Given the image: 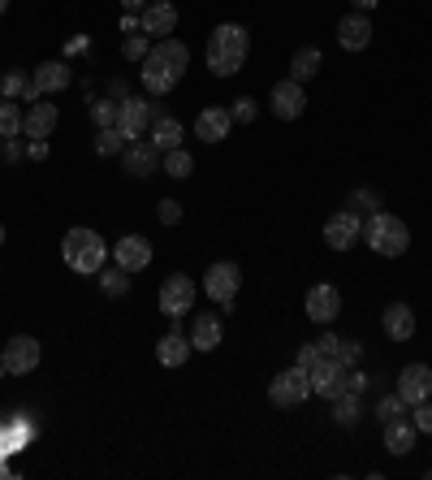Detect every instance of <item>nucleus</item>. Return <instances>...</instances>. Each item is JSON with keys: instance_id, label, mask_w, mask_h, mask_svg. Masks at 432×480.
Segmentation results:
<instances>
[{"instance_id": "nucleus-13", "label": "nucleus", "mask_w": 432, "mask_h": 480, "mask_svg": "<svg viewBox=\"0 0 432 480\" xmlns=\"http://www.w3.org/2000/svg\"><path fill=\"white\" fill-rule=\"evenodd\" d=\"M337 312H342V295H337V286H312L307 290V316L316 320V325H333L337 320Z\"/></svg>"}, {"instance_id": "nucleus-32", "label": "nucleus", "mask_w": 432, "mask_h": 480, "mask_svg": "<svg viewBox=\"0 0 432 480\" xmlns=\"http://www.w3.org/2000/svg\"><path fill=\"white\" fill-rule=\"evenodd\" d=\"M165 169H169V178H190L195 161H190V151L173 148V151H165Z\"/></svg>"}, {"instance_id": "nucleus-1", "label": "nucleus", "mask_w": 432, "mask_h": 480, "mask_svg": "<svg viewBox=\"0 0 432 480\" xmlns=\"http://www.w3.org/2000/svg\"><path fill=\"white\" fill-rule=\"evenodd\" d=\"M247 61V31L238 22H221L208 39V69L216 78H233Z\"/></svg>"}, {"instance_id": "nucleus-6", "label": "nucleus", "mask_w": 432, "mask_h": 480, "mask_svg": "<svg viewBox=\"0 0 432 480\" xmlns=\"http://www.w3.org/2000/svg\"><path fill=\"white\" fill-rule=\"evenodd\" d=\"M307 377H312V394H320V398H342L346 394V381H350V372H346V364H337L333 355H324V360H316V364L307 368Z\"/></svg>"}, {"instance_id": "nucleus-45", "label": "nucleus", "mask_w": 432, "mask_h": 480, "mask_svg": "<svg viewBox=\"0 0 432 480\" xmlns=\"http://www.w3.org/2000/svg\"><path fill=\"white\" fill-rule=\"evenodd\" d=\"M5 9H9V0H0V14H5Z\"/></svg>"}, {"instance_id": "nucleus-30", "label": "nucleus", "mask_w": 432, "mask_h": 480, "mask_svg": "<svg viewBox=\"0 0 432 480\" xmlns=\"http://www.w3.org/2000/svg\"><path fill=\"white\" fill-rule=\"evenodd\" d=\"M22 134V109L9 96H0V139H14Z\"/></svg>"}, {"instance_id": "nucleus-15", "label": "nucleus", "mask_w": 432, "mask_h": 480, "mask_svg": "<svg viewBox=\"0 0 432 480\" xmlns=\"http://www.w3.org/2000/svg\"><path fill=\"white\" fill-rule=\"evenodd\" d=\"M113 260L126 268V273H139V268L151 265V243L143 238V234H126V238L113 247Z\"/></svg>"}, {"instance_id": "nucleus-34", "label": "nucleus", "mask_w": 432, "mask_h": 480, "mask_svg": "<svg viewBox=\"0 0 432 480\" xmlns=\"http://www.w3.org/2000/svg\"><path fill=\"white\" fill-rule=\"evenodd\" d=\"M91 117H96V126H100V130H113V126H117V104H113V99H100V104H91Z\"/></svg>"}, {"instance_id": "nucleus-14", "label": "nucleus", "mask_w": 432, "mask_h": 480, "mask_svg": "<svg viewBox=\"0 0 432 480\" xmlns=\"http://www.w3.org/2000/svg\"><path fill=\"white\" fill-rule=\"evenodd\" d=\"M148 57L156 61V66H165L169 74H178V78H182L186 66H190V52H186V44H182V39H173V35L156 39V44L148 48Z\"/></svg>"}, {"instance_id": "nucleus-16", "label": "nucleus", "mask_w": 432, "mask_h": 480, "mask_svg": "<svg viewBox=\"0 0 432 480\" xmlns=\"http://www.w3.org/2000/svg\"><path fill=\"white\" fill-rule=\"evenodd\" d=\"M303 109H307V96H303V83H294V78H285V83L273 87V113L282 117V121H294V117H303Z\"/></svg>"}, {"instance_id": "nucleus-3", "label": "nucleus", "mask_w": 432, "mask_h": 480, "mask_svg": "<svg viewBox=\"0 0 432 480\" xmlns=\"http://www.w3.org/2000/svg\"><path fill=\"white\" fill-rule=\"evenodd\" d=\"M364 238H367V247L376 251V256H402V251L411 247V230L402 225L398 216H389V213H376L372 221L364 225Z\"/></svg>"}, {"instance_id": "nucleus-25", "label": "nucleus", "mask_w": 432, "mask_h": 480, "mask_svg": "<svg viewBox=\"0 0 432 480\" xmlns=\"http://www.w3.org/2000/svg\"><path fill=\"white\" fill-rule=\"evenodd\" d=\"M190 342H186L182 333H165V338H160V342H156V360H160V364L165 368H182L186 360H190Z\"/></svg>"}, {"instance_id": "nucleus-24", "label": "nucleus", "mask_w": 432, "mask_h": 480, "mask_svg": "<svg viewBox=\"0 0 432 480\" xmlns=\"http://www.w3.org/2000/svg\"><path fill=\"white\" fill-rule=\"evenodd\" d=\"M69 78H74V74H69L66 61H48V66L35 69L31 83H35V91H39V96H52V91H66Z\"/></svg>"}, {"instance_id": "nucleus-39", "label": "nucleus", "mask_w": 432, "mask_h": 480, "mask_svg": "<svg viewBox=\"0 0 432 480\" xmlns=\"http://www.w3.org/2000/svg\"><path fill=\"white\" fill-rule=\"evenodd\" d=\"M156 208H160V221H165V225H178V221H182V203H178V199H160Z\"/></svg>"}, {"instance_id": "nucleus-40", "label": "nucleus", "mask_w": 432, "mask_h": 480, "mask_svg": "<svg viewBox=\"0 0 432 480\" xmlns=\"http://www.w3.org/2000/svg\"><path fill=\"white\" fill-rule=\"evenodd\" d=\"M411 420H416V429H419V433H432V402H419Z\"/></svg>"}, {"instance_id": "nucleus-20", "label": "nucleus", "mask_w": 432, "mask_h": 480, "mask_svg": "<svg viewBox=\"0 0 432 480\" xmlns=\"http://www.w3.org/2000/svg\"><path fill=\"white\" fill-rule=\"evenodd\" d=\"M52 130H57V104H48V99H35L31 113L22 117V134H26V139H48Z\"/></svg>"}, {"instance_id": "nucleus-21", "label": "nucleus", "mask_w": 432, "mask_h": 480, "mask_svg": "<svg viewBox=\"0 0 432 480\" xmlns=\"http://www.w3.org/2000/svg\"><path fill=\"white\" fill-rule=\"evenodd\" d=\"M230 126H233V117H230V109H203L200 117H195V134H200L203 143H221L225 134H230Z\"/></svg>"}, {"instance_id": "nucleus-7", "label": "nucleus", "mask_w": 432, "mask_h": 480, "mask_svg": "<svg viewBox=\"0 0 432 480\" xmlns=\"http://www.w3.org/2000/svg\"><path fill=\"white\" fill-rule=\"evenodd\" d=\"M39 342H35L31 333H17V338H9V347H5V355H0V364H5V372L9 377H26V372H35L39 368Z\"/></svg>"}, {"instance_id": "nucleus-17", "label": "nucleus", "mask_w": 432, "mask_h": 480, "mask_svg": "<svg viewBox=\"0 0 432 480\" xmlns=\"http://www.w3.org/2000/svg\"><path fill=\"white\" fill-rule=\"evenodd\" d=\"M419 442V429L416 420H406V415H394V420H385V450L389 454H411Z\"/></svg>"}, {"instance_id": "nucleus-27", "label": "nucleus", "mask_w": 432, "mask_h": 480, "mask_svg": "<svg viewBox=\"0 0 432 480\" xmlns=\"http://www.w3.org/2000/svg\"><path fill=\"white\" fill-rule=\"evenodd\" d=\"M151 143L160 151H173V148H182V121H173V117H156L151 121V134H148Z\"/></svg>"}, {"instance_id": "nucleus-9", "label": "nucleus", "mask_w": 432, "mask_h": 480, "mask_svg": "<svg viewBox=\"0 0 432 480\" xmlns=\"http://www.w3.org/2000/svg\"><path fill=\"white\" fill-rule=\"evenodd\" d=\"M359 234H364V221H359V213H333L329 221H324V243H329L333 251H350Z\"/></svg>"}, {"instance_id": "nucleus-31", "label": "nucleus", "mask_w": 432, "mask_h": 480, "mask_svg": "<svg viewBox=\"0 0 432 480\" xmlns=\"http://www.w3.org/2000/svg\"><path fill=\"white\" fill-rule=\"evenodd\" d=\"M100 286H104V295H113V298H121L126 290H130V273L117 265V268H100Z\"/></svg>"}, {"instance_id": "nucleus-2", "label": "nucleus", "mask_w": 432, "mask_h": 480, "mask_svg": "<svg viewBox=\"0 0 432 480\" xmlns=\"http://www.w3.org/2000/svg\"><path fill=\"white\" fill-rule=\"evenodd\" d=\"M61 256H66V265L74 268V273H100L104 268V256H108V247H104V238L96 230H87V225H74V230L61 238Z\"/></svg>"}, {"instance_id": "nucleus-42", "label": "nucleus", "mask_w": 432, "mask_h": 480, "mask_svg": "<svg viewBox=\"0 0 432 480\" xmlns=\"http://www.w3.org/2000/svg\"><path fill=\"white\" fill-rule=\"evenodd\" d=\"M320 355H333V350H337V333H320Z\"/></svg>"}, {"instance_id": "nucleus-12", "label": "nucleus", "mask_w": 432, "mask_h": 480, "mask_svg": "<svg viewBox=\"0 0 432 480\" xmlns=\"http://www.w3.org/2000/svg\"><path fill=\"white\" fill-rule=\"evenodd\" d=\"M121 165H126V173H134V178H148V173H156V165H160V148H156L151 139H134V143H126V151H121Z\"/></svg>"}, {"instance_id": "nucleus-11", "label": "nucleus", "mask_w": 432, "mask_h": 480, "mask_svg": "<svg viewBox=\"0 0 432 480\" xmlns=\"http://www.w3.org/2000/svg\"><path fill=\"white\" fill-rule=\"evenodd\" d=\"M151 121V104L139 96H126L121 104H117V130L126 134V139H139V134L148 130Z\"/></svg>"}, {"instance_id": "nucleus-22", "label": "nucleus", "mask_w": 432, "mask_h": 480, "mask_svg": "<svg viewBox=\"0 0 432 480\" xmlns=\"http://www.w3.org/2000/svg\"><path fill=\"white\" fill-rule=\"evenodd\" d=\"M221 338H225L221 316H212V312L195 316V325H190V347H195V350H216V347H221Z\"/></svg>"}, {"instance_id": "nucleus-18", "label": "nucleus", "mask_w": 432, "mask_h": 480, "mask_svg": "<svg viewBox=\"0 0 432 480\" xmlns=\"http://www.w3.org/2000/svg\"><path fill=\"white\" fill-rule=\"evenodd\" d=\"M337 44L346 52H364L367 44H372V22H367V14L342 17V22H337Z\"/></svg>"}, {"instance_id": "nucleus-37", "label": "nucleus", "mask_w": 432, "mask_h": 480, "mask_svg": "<svg viewBox=\"0 0 432 480\" xmlns=\"http://www.w3.org/2000/svg\"><path fill=\"white\" fill-rule=\"evenodd\" d=\"M230 117H233V121H242V126H251V121H255V99H251V96H242V99H233V109H230Z\"/></svg>"}, {"instance_id": "nucleus-10", "label": "nucleus", "mask_w": 432, "mask_h": 480, "mask_svg": "<svg viewBox=\"0 0 432 480\" xmlns=\"http://www.w3.org/2000/svg\"><path fill=\"white\" fill-rule=\"evenodd\" d=\"M190 303H195V282H190L186 273H173V277L160 286V312L182 316V312H190Z\"/></svg>"}, {"instance_id": "nucleus-46", "label": "nucleus", "mask_w": 432, "mask_h": 480, "mask_svg": "<svg viewBox=\"0 0 432 480\" xmlns=\"http://www.w3.org/2000/svg\"><path fill=\"white\" fill-rule=\"evenodd\" d=\"M0 243H5V225H0Z\"/></svg>"}, {"instance_id": "nucleus-8", "label": "nucleus", "mask_w": 432, "mask_h": 480, "mask_svg": "<svg viewBox=\"0 0 432 480\" xmlns=\"http://www.w3.org/2000/svg\"><path fill=\"white\" fill-rule=\"evenodd\" d=\"M432 394V368L428 364H406L398 372V398L406 407H419V402H428Z\"/></svg>"}, {"instance_id": "nucleus-41", "label": "nucleus", "mask_w": 432, "mask_h": 480, "mask_svg": "<svg viewBox=\"0 0 432 480\" xmlns=\"http://www.w3.org/2000/svg\"><path fill=\"white\" fill-rule=\"evenodd\" d=\"M316 360H324V355H320V347H316V342H307V347H299V368H312V364H316Z\"/></svg>"}, {"instance_id": "nucleus-33", "label": "nucleus", "mask_w": 432, "mask_h": 480, "mask_svg": "<svg viewBox=\"0 0 432 480\" xmlns=\"http://www.w3.org/2000/svg\"><path fill=\"white\" fill-rule=\"evenodd\" d=\"M96 151H100V156H121V151H126V134L117 130H100L96 134Z\"/></svg>"}, {"instance_id": "nucleus-23", "label": "nucleus", "mask_w": 432, "mask_h": 480, "mask_svg": "<svg viewBox=\"0 0 432 480\" xmlns=\"http://www.w3.org/2000/svg\"><path fill=\"white\" fill-rule=\"evenodd\" d=\"M385 333H389L394 342H411V333H416V312H411L406 303H389V308H385Z\"/></svg>"}, {"instance_id": "nucleus-36", "label": "nucleus", "mask_w": 432, "mask_h": 480, "mask_svg": "<svg viewBox=\"0 0 432 480\" xmlns=\"http://www.w3.org/2000/svg\"><path fill=\"white\" fill-rule=\"evenodd\" d=\"M121 57H126V61H143V57H148V35L143 31L130 35V39L121 44Z\"/></svg>"}, {"instance_id": "nucleus-19", "label": "nucleus", "mask_w": 432, "mask_h": 480, "mask_svg": "<svg viewBox=\"0 0 432 480\" xmlns=\"http://www.w3.org/2000/svg\"><path fill=\"white\" fill-rule=\"evenodd\" d=\"M173 26H178V9L169 5V0H156V5H148L143 9V17H139V31L143 35H173Z\"/></svg>"}, {"instance_id": "nucleus-35", "label": "nucleus", "mask_w": 432, "mask_h": 480, "mask_svg": "<svg viewBox=\"0 0 432 480\" xmlns=\"http://www.w3.org/2000/svg\"><path fill=\"white\" fill-rule=\"evenodd\" d=\"M359 355H364V347H359V342H355V338H350V342H342V338H337V350H333V360H337V364H359Z\"/></svg>"}, {"instance_id": "nucleus-28", "label": "nucleus", "mask_w": 432, "mask_h": 480, "mask_svg": "<svg viewBox=\"0 0 432 480\" xmlns=\"http://www.w3.org/2000/svg\"><path fill=\"white\" fill-rule=\"evenodd\" d=\"M0 96H9V99H31V104H35V99H44L39 91H35L31 78L22 74V69H9V74L0 78Z\"/></svg>"}, {"instance_id": "nucleus-5", "label": "nucleus", "mask_w": 432, "mask_h": 480, "mask_svg": "<svg viewBox=\"0 0 432 480\" xmlns=\"http://www.w3.org/2000/svg\"><path fill=\"white\" fill-rule=\"evenodd\" d=\"M238 286H242V268L233 265V260H216V265L203 273V290H208L212 303H221L225 312H230L233 298H238Z\"/></svg>"}, {"instance_id": "nucleus-38", "label": "nucleus", "mask_w": 432, "mask_h": 480, "mask_svg": "<svg viewBox=\"0 0 432 480\" xmlns=\"http://www.w3.org/2000/svg\"><path fill=\"white\" fill-rule=\"evenodd\" d=\"M402 407H406V402H402L398 394H385L381 402H376V415H381V420H394V415H402Z\"/></svg>"}, {"instance_id": "nucleus-4", "label": "nucleus", "mask_w": 432, "mask_h": 480, "mask_svg": "<svg viewBox=\"0 0 432 480\" xmlns=\"http://www.w3.org/2000/svg\"><path fill=\"white\" fill-rule=\"evenodd\" d=\"M268 398L277 402V407H299V402H307L312 398V377H307V368H285V372H277L273 381H268Z\"/></svg>"}, {"instance_id": "nucleus-29", "label": "nucleus", "mask_w": 432, "mask_h": 480, "mask_svg": "<svg viewBox=\"0 0 432 480\" xmlns=\"http://www.w3.org/2000/svg\"><path fill=\"white\" fill-rule=\"evenodd\" d=\"M333 420L342 424V429H350V424H359V394H342V398H333Z\"/></svg>"}, {"instance_id": "nucleus-26", "label": "nucleus", "mask_w": 432, "mask_h": 480, "mask_svg": "<svg viewBox=\"0 0 432 480\" xmlns=\"http://www.w3.org/2000/svg\"><path fill=\"white\" fill-rule=\"evenodd\" d=\"M320 69H324V52L320 48H299L294 52V61H290V78H294V83H307V78H316Z\"/></svg>"}, {"instance_id": "nucleus-44", "label": "nucleus", "mask_w": 432, "mask_h": 480, "mask_svg": "<svg viewBox=\"0 0 432 480\" xmlns=\"http://www.w3.org/2000/svg\"><path fill=\"white\" fill-rule=\"evenodd\" d=\"M121 5H126L130 14H134V9H143V0H121Z\"/></svg>"}, {"instance_id": "nucleus-43", "label": "nucleus", "mask_w": 432, "mask_h": 480, "mask_svg": "<svg viewBox=\"0 0 432 480\" xmlns=\"http://www.w3.org/2000/svg\"><path fill=\"white\" fill-rule=\"evenodd\" d=\"M376 5H381V0H355V9H359V14H367V9H376Z\"/></svg>"}]
</instances>
